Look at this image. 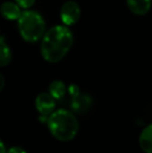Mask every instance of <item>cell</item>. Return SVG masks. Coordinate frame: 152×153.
<instances>
[{
	"label": "cell",
	"instance_id": "1",
	"mask_svg": "<svg viewBox=\"0 0 152 153\" xmlns=\"http://www.w3.org/2000/svg\"><path fill=\"white\" fill-rule=\"evenodd\" d=\"M72 31L66 25H55L46 31L41 43V54L46 62L55 64L64 59L73 46Z\"/></svg>",
	"mask_w": 152,
	"mask_h": 153
},
{
	"label": "cell",
	"instance_id": "2",
	"mask_svg": "<svg viewBox=\"0 0 152 153\" xmlns=\"http://www.w3.org/2000/svg\"><path fill=\"white\" fill-rule=\"evenodd\" d=\"M47 125L51 134L62 142L73 140L79 129L77 118L66 109L53 111L47 119Z\"/></svg>",
	"mask_w": 152,
	"mask_h": 153
},
{
	"label": "cell",
	"instance_id": "3",
	"mask_svg": "<svg viewBox=\"0 0 152 153\" xmlns=\"http://www.w3.org/2000/svg\"><path fill=\"white\" fill-rule=\"evenodd\" d=\"M18 30L24 41L36 43L46 33V22L38 12L25 10L18 19Z\"/></svg>",
	"mask_w": 152,
	"mask_h": 153
},
{
	"label": "cell",
	"instance_id": "4",
	"mask_svg": "<svg viewBox=\"0 0 152 153\" xmlns=\"http://www.w3.org/2000/svg\"><path fill=\"white\" fill-rule=\"evenodd\" d=\"M81 15V10L78 3L75 1H67L63 4L59 12V17L64 25L71 26L77 23Z\"/></svg>",
	"mask_w": 152,
	"mask_h": 153
},
{
	"label": "cell",
	"instance_id": "5",
	"mask_svg": "<svg viewBox=\"0 0 152 153\" xmlns=\"http://www.w3.org/2000/svg\"><path fill=\"white\" fill-rule=\"evenodd\" d=\"M56 99L50 93H42L36 99V107L42 116H50L55 107Z\"/></svg>",
	"mask_w": 152,
	"mask_h": 153
},
{
	"label": "cell",
	"instance_id": "6",
	"mask_svg": "<svg viewBox=\"0 0 152 153\" xmlns=\"http://www.w3.org/2000/svg\"><path fill=\"white\" fill-rule=\"evenodd\" d=\"M92 103H93V100L91 96H89L87 94H82V93L75 95L71 99V107L73 111L77 114L87 113L91 108Z\"/></svg>",
	"mask_w": 152,
	"mask_h": 153
},
{
	"label": "cell",
	"instance_id": "7",
	"mask_svg": "<svg viewBox=\"0 0 152 153\" xmlns=\"http://www.w3.org/2000/svg\"><path fill=\"white\" fill-rule=\"evenodd\" d=\"M0 12L4 19L10 21H18L20 16L22 15L21 12V7L17 2L12 1H6L2 3L1 7H0Z\"/></svg>",
	"mask_w": 152,
	"mask_h": 153
},
{
	"label": "cell",
	"instance_id": "8",
	"mask_svg": "<svg viewBox=\"0 0 152 153\" xmlns=\"http://www.w3.org/2000/svg\"><path fill=\"white\" fill-rule=\"evenodd\" d=\"M129 10L136 16H144L151 10L152 0H126Z\"/></svg>",
	"mask_w": 152,
	"mask_h": 153
},
{
	"label": "cell",
	"instance_id": "9",
	"mask_svg": "<svg viewBox=\"0 0 152 153\" xmlns=\"http://www.w3.org/2000/svg\"><path fill=\"white\" fill-rule=\"evenodd\" d=\"M139 143L141 149L145 153H152V124L144 128L140 135Z\"/></svg>",
	"mask_w": 152,
	"mask_h": 153
},
{
	"label": "cell",
	"instance_id": "10",
	"mask_svg": "<svg viewBox=\"0 0 152 153\" xmlns=\"http://www.w3.org/2000/svg\"><path fill=\"white\" fill-rule=\"evenodd\" d=\"M12 61V51L7 44H6L4 36L0 39V66L4 67L8 65Z\"/></svg>",
	"mask_w": 152,
	"mask_h": 153
},
{
	"label": "cell",
	"instance_id": "11",
	"mask_svg": "<svg viewBox=\"0 0 152 153\" xmlns=\"http://www.w3.org/2000/svg\"><path fill=\"white\" fill-rule=\"evenodd\" d=\"M68 89L66 85L61 80H54L49 85V93L54 97L55 99H61L66 95Z\"/></svg>",
	"mask_w": 152,
	"mask_h": 153
},
{
	"label": "cell",
	"instance_id": "12",
	"mask_svg": "<svg viewBox=\"0 0 152 153\" xmlns=\"http://www.w3.org/2000/svg\"><path fill=\"white\" fill-rule=\"evenodd\" d=\"M15 2H17L23 10H29L35 4L36 0H15Z\"/></svg>",
	"mask_w": 152,
	"mask_h": 153
},
{
	"label": "cell",
	"instance_id": "13",
	"mask_svg": "<svg viewBox=\"0 0 152 153\" xmlns=\"http://www.w3.org/2000/svg\"><path fill=\"white\" fill-rule=\"evenodd\" d=\"M68 92H69V94L71 95V97H73V96H75V95L77 94H79V89H78V87H77L76 85H71L69 88H68Z\"/></svg>",
	"mask_w": 152,
	"mask_h": 153
},
{
	"label": "cell",
	"instance_id": "14",
	"mask_svg": "<svg viewBox=\"0 0 152 153\" xmlns=\"http://www.w3.org/2000/svg\"><path fill=\"white\" fill-rule=\"evenodd\" d=\"M7 153H27L24 149L21 147H12L7 150Z\"/></svg>",
	"mask_w": 152,
	"mask_h": 153
},
{
	"label": "cell",
	"instance_id": "15",
	"mask_svg": "<svg viewBox=\"0 0 152 153\" xmlns=\"http://www.w3.org/2000/svg\"><path fill=\"white\" fill-rule=\"evenodd\" d=\"M4 88V77L3 75H0V91H2Z\"/></svg>",
	"mask_w": 152,
	"mask_h": 153
},
{
	"label": "cell",
	"instance_id": "16",
	"mask_svg": "<svg viewBox=\"0 0 152 153\" xmlns=\"http://www.w3.org/2000/svg\"><path fill=\"white\" fill-rule=\"evenodd\" d=\"M0 149H1V153H7L5 150V146H4V143L3 142H0Z\"/></svg>",
	"mask_w": 152,
	"mask_h": 153
}]
</instances>
